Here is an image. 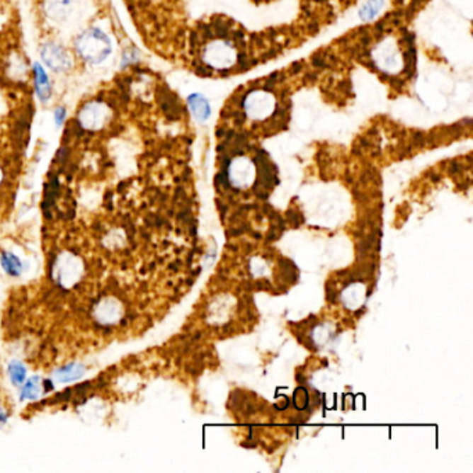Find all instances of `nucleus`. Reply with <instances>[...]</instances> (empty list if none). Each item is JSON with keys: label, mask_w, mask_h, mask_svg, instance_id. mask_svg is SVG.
Instances as JSON below:
<instances>
[{"label": "nucleus", "mask_w": 473, "mask_h": 473, "mask_svg": "<svg viewBox=\"0 0 473 473\" xmlns=\"http://www.w3.org/2000/svg\"><path fill=\"white\" fill-rule=\"evenodd\" d=\"M383 6H384V0H368L363 6L360 16L364 21H371L377 16V13L382 10Z\"/></svg>", "instance_id": "obj_14"}, {"label": "nucleus", "mask_w": 473, "mask_h": 473, "mask_svg": "<svg viewBox=\"0 0 473 473\" xmlns=\"http://www.w3.org/2000/svg\"><path fill=\"white\" fill-rule=\"evenodd\" d=\"M85 372V368L82 364H71V365H67L62 370L56 372L55 375V379L60 383H67V382H72V380H76L78 377H81Z\"/></svg>", "instance_id": "obj_13"}, {"label": "nucleus", "mask_w": 473, "mask_h": 473, "mask_svg": "<svg viewBox=\"0 0 473 473\" xmlns=\"http://www.w3.org/2000/svg\"><path fill=\"white\" fill-rule=\"evenodd\" d=\"M1 266L4 270L10 275H20L23 270V264L21 261L11 253H4L1 256Z\"/></svg>", "instance_id": "obj_15"}, {"label": "nucleus", "mask_w": 473, "mask_h": 473, "mask_svg": "<svg viewBox=\"0 0 473 473\" xmlns=\"http://www.w3.org/2000/svg\"><path fill=\"white\" fill-rule=\"evenodd\" d=\"M46 13L55 21H62L69 14V0H46Z\"/></svg>", "instance_id": "obj_12"}, {"label": "nucleus", "mask_w": 473, "mask_h": 473, "mask_svg": "<svg viewBox=\"0 0 473 473\" xmlns=\"http://www.w3.org/2000/svg\"><path fill=\"white\" fill-rule=\"evenodd\" d=\"M228 172H229V179L235 186L247 188L254 182L257 175L256 159L243 153L236 154L229 161Z\"/></svg>", "instance_id": "obj_7"}, {"label": "nucleus", "mask_w": 473, "mask_h": 473, "mask_svg": "<svg viewBox=\"0 0 473 473\" xmlns=\"http://www.w3.org/2000/svg\"><path fill=\"white\" fill-rule=\"evenodd\" d=\"M34 84L36 96L40 99V102H47L52 96V85L47 72L39 63L34 64Z\"/></svg>", "instance_id": "obj_10"}, {"label": "nucleus", "mask_w": 473, "mask_h": 473, "mask_svg": "<svg viewBox=\"0 0 473 473\" xmlns=\"http://www.w3.org/2000/svg\"><path fill=\"white\" fill-rule=\"evenodd\" d=\"M122 314H124L122 305L118 300H115L113 297H107V299L102 300L99 304L95 307V311H93L95 318L103 325L115 324L117 321L121 319Z\"/></svg>", "instance_id": "obj_9"}, {"label": "nucleus", "mask_w": 473, "mask_h": 473, "mask_svg": "<svg viewBox=\"0 0 473 473\" xmlns=\"http://www.w3.org/2000/svg\"><path fill=\"white\" fill-rule=\"evenodd\" d=\"M75 52L85 63L99 66L113 53V43L101 28H88L75 39Z\"/></svg>", "instance_id": "obj_4"}, {"label": "nucleus", "mask_w": 473, "mask_h": 473, "mask_svg": "<svg viewBox=\"0 0 473 473\" xmlns=\"http://www.w3.org/2000/svg\"><path fill=\"white\" fill-rule=\"evenodd\" d=\"M188 104H189V108H190L193 117H195L198 121H202V122H203V121L210 118L211 107H210V103H208V101L204 98L203 95L195 93V95L189 96Z\"/></svg>", "instance_id": "obj_11"}, {"label": "nucleus", "mask_w": 473, "mask_h": 473, "mask_svg": "<svg viewBox=\"0 0 473 473\" xmlns=\"http://www.w3.org/2000/svg\"><path fill=\"white\" fill-rule=\"evenodd\" d=\"M371 57L375 67L387 75H400L408 64L406 50L393 35L384 36L373 46Z\"/></svg>", "instance_id": "obj_3"}, {"label": "nucleus", "mask_w": 473, "mask_h": 473, "mask_svg": "<svg viewBox=\"0 0 473 473\" xmlns=\"http://www.w3.org/2000/svg\"><path fill=\"white\" fill-rule=\"evenodd\" d=\"M66 120V108L64 107H59L55 111V122L57 127H62L64 124Z\"/></svg>", "instance_id": "obj_18"}, {"label": "nucleus", "mask_w": 473, "mask_h": 473, "mask_svg": "<svg viewBox=\"0 0 473 473\" xmlns=\"http://www.w3.org/2000/svg\"><path fill=\"white\" fill-rule=\"evenodd\" d=\"M8 373H10V379H11V382H13L16 386L23 384V382H24V379H25V368H24L21 364H18V363L11 364L10 368H8Z\"/></svg>", "instance_id": "obj_17"}, {"label": "nucleus", "mask_w": 473, "mask_h": 473, "mask_svg": "<svg viewBox=\"0 0 473 473\" xmlns=\"http://www.w3.org/2000/svg\"><path fill=\"white\" fill-rule=\"evenodd\" d=\"M285 98L276 91L254 88L247 91L239 104L240 122L251 130H276L285 124Z\"/></svg>", "instance_id": "obj_1"}, {"label": "nucleus", "mask_w": 473, "mask_h": 473, "mask_svg": "<svg viewBox=\"0 0 473 473\" xmlns=\"http://www.w3.org/2000/svg\"><path fill=\"white\" fill-rule=\"evenodd\" d=\"M84 272L82 261L69 253H63L57 257L53 268V275L57 283L63 287H69L75 285Z\"/></svg>", "instance_id": "obj_6"}, {"label": "nucleus", "mask_w": 473, "mask_h": 473, "mask_svg": "<svg viewBox=\"0 0 473 473\" xmlns=\"http://www.w3.org/2000/svg\"><path fill=\"white\" fill-rule=\"evenodd\" d=\"M23 400H34L42 394V383L39 377L30 379L23 389Z\"/></svg>", "instance_id": "obj_16"}, {"label": "nucleus", "mask_w": 473, "mask_h": 473, "mask_svg": "<svg viewBox=\"0 0 473 473\" xmlns=\"http://www.w3.org/2000/svg\"><path fill=\"white\" fill-rule=\"evenodd\" d=\"M3 178H4V172H3V169H1V166H0V183L3 182Z\"/></svg>", "instance_id": "obj_19"}, {"label": "nucleus", "mask_w": 473, "mask_h": 473, "mask_svg": "<svg viewBox=\"0 0 473 473\" xmlns=\"http://www.w3.org/2000/svg\"><path fill=\"white\" fill-rule=\"evenodd\" d=\"M198 49L200 62L214 71L234 69L244 56V45L240 35L224 27L215 28L212 25L202 36Z\"/></svg>", "instance_id": "obj_2"}, {"label": "nucleus", "mask_w": 473, "mask_h": 473, "mask_svg": "<svg viewBox=\"0 0 473 473\" xmlns=\"http://www.w3.org/2000/svg\"><path fill=\"white\" fill-rule=\"evenodd\" d=\"M113 111L107 103L88 102L78 113V125L89 132L101 131L111 121Z\"/></svg>", "instance_id": "obj_5"}, {"label": "nucleus", "mask_w": 473, "mask_h": 473, "mask_svg": "<svg viewBox=\"0 0 473 473\" xmlns=\"http://www.w3.org/2000/svg\"><path fill=\"white\" fill-rule=\"evenodd\" d=\"M42 62L55 72H67L74 63L67 49L56 42H47L40 47Z\"/></svg>", "instance_id": "obj_8"}]
</instances>
